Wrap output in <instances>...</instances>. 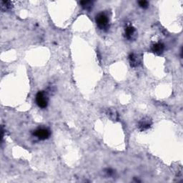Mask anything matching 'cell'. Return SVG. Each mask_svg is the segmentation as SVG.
<instances>
[{"label": "cell", "mask_w": 183, "mask_h": 183, "mask_svg": "<svg viewBox=\"0 0 183 183\" xmlns=\"http://www.w3.org/2000/svg\"><path fill=\"white\" fill-rule=\"evenodd\" d=\"M96 22L101 29H106L109 27V19L106 14L100 13L96 17Z\"/></svg>", "instance_id": "cell-1"}, {"label": "cell", "mask_w": 183, "mask_h": 183, "mask_svg": "<svg viewBox=\"0 0 183 183\" xmlns=\"http://www.w3.org/2000/svg\"><path fill=\"white\" fill-rule=\"evenodd\" d=\"M36 102L37 104L40 108L47 107L48 104V98L45 92H43V91H39L36 96Z\"/></svg>", "instance_id": "cell-2"}, {"label": "cell", "mask_w": 183, "mask_h": 183, "mask_svg": "<svg viewBox=\"0 0 183 183\" xmlns=\"http://www.w3.org/2000/svg\"><path fill=\"white\" fill-rule=\"evenodd\" d=\"M34 136H36L40 140H45L47 139L50 135V132L49 130L46 128H39L34 131Z\"/></svg>", "instance_id": "cell-3"}, {"label": "cell", "mask_w": 183, "mask_h": 183, "mask_svg": "<svg viewBox=\"0 0 183 183\" xmlns=\"http://www.w3.org/2000/svg\"><path fill=\"white\" fill-rule=\"evenodd\" d=\"M134 32H135V29H134V27H128L127 29H125V35L127 37V38H132V37L134 35Z\"/></svg>", "instance_id": "cell-4"}, {"label": "cell", "mask_w": 183, "mask_h": 183, "mask_svg": "<svg viewBox=\"0 0 183 183\" xmlns=\"http://www.w3.org/2000/svg\"><path fill=\"white\" fill-rule=\"evenodd\" d=\"M163 49H164V46L160 43H158V44H155L153 46V51L155 53L160 54L161 52H162Z\"/></svg>", "instance_id": "cell-5"}, {"label": "cell", "mask_w": 183, "mask_h": 183, "mask_svg": "<svg viewBox=\"0 0 183 183\" xmlns=\"http://www.w3.org/2000/svg\"><path fill=\"white\" fill-rule=\"evenodd\" d=\"M139 6H141V7L145 8L148 6V2H146V1H141V2H139Z\"/></svg>", "instance_id": "cell-6"}]
</instances>
